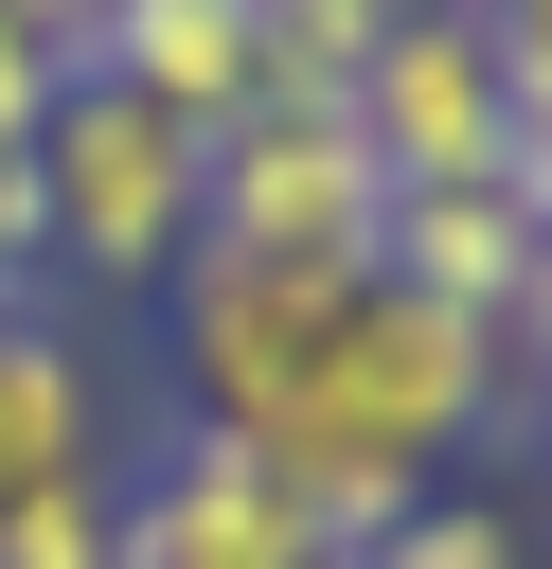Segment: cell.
<instances>
[{"mask_svg":"<svg viewBox=\"0 0 552 569\" xmlns=\"http://www.w3.org/2000/svg\"><path fill=\"white\" fill-rule=\"evenodd\" d=\"M356 142L392 160V196H427V178H499V160H516V71H499L481 0L374 36V71H356Z\"/></svg>","mask_w":552,"mask_h":569,"instance_id":"4","label":"cell"},{"mask_svg":"<svg viewBox=\"0 0 552 569\" xmlns=\"http://www.w3.org/2000/svg\"><path fill=\"white\" fill-rule=\"evenodd\" d=\"M18 18H36V36H53L71 71H89V18H107V0H18Z\"/></svg>","mask_w":552,"mask_h":569,"instance_id":"14","label":"cell"},{"mask_svg":"<svg viewBox=\"0 0 552 569\" xmlns=\"http://www.w3.org/2000/svg\"><path fill=\"white\" fill-rule=\"evenodd\" d=\"M534 480H552V391H534Z\"/></svg>","mask_w":552,"mask_h":569,"instance_id":"16","label":"cell"},{"mask_svg":"<svg viewBox=\"0 0 552 569\" xmlns=\"http://www.w3.org/2000/svg\"><path fill=\"white\" fill-rule=\"evenodd\" d=\"M374 18H463V0H374Z\"/></svg>","mask_w":552,"mask_h":569,"instance_id":"15","label":"cell"},{"mask_svg":"<svg viewBox=\"0 0 552 569\" xmlns=\"http://www.w3.org/2000/svg\"><path fill=\"white\" fill-rule=\"evenodd\" d=\"M0 569H125V551H107V480H36V498H0Z\"/></svg>","mask_w":552,"mask_h":569,"instance_id":"10","label":"cell"},{"mask_svg":"<svg viewBox=\"0 0 552 569\" xmlns=\"http://www.w3.org/2000/svg\"><path fill=\"white\" fill-rule=\"evenodd\" d=\"M89 71L107 89H142L160 124H231V107H267V53H249V0H107L89 18Z\"/></svg>","mask_w":552,"mask_h":569,"instance_id":"6","label":"cell"},{"mask_svg":"<svg viewBox=\"0 0 552 569\" xmlns=\"http://www.w3.org/2000/svg\"><path fill=\"white\" fill-rule=\"evenodd\" d=\"M356 569H534V533H516L481 480H427V498H410V516H392Z\"/></svg>","mask_w":552,"mask_h":569,"instance_id":"9","label":"cell"},{"mask_svg":"<svg viewBox=\"0 0 552 569\" xmlns=\"http://www.w3.org/2000/svg\"><path fill=\"white\" fill-rule=\"evenodd\" d=\"M321 569H356V551H321Z\"/></svg>","mask_w":552,"mask_h":569,"instance_id":"17","label":"cell"},{"mask_svg":"<svg viewBox=\"0 0 552 569\" xmlns=\"http://www.w3.org/2000/svg\"><path fill=\"white\" fill-rule=\"evenodd\" d=\"M36 213H53V284L160 302V284L196 267V124H160L142 89L71 71L53 124H36Z\"/></svg>","mask_w":552,"mask_h":569,"instance_id":"1","label":"cell"},{"mask_svg":"<svg viewBox=\"0 0 552 569\" xmlns=\"http://www.w3.org/2000/svg\"><path fill=\"white\" fill-rule=\"evenodd\" d=\"M36 480H107V373L53 302H0V498Z\"/></svg>","mask_w":552,"mask_h":569,"instance_id":"7","label":"cell"},{"mask_svg":"<svg viewBox=\"0 0 552 569\" xmlns=\"http://www.w3.org/2000/svg\"><path fill=\"white\" fill-rule=\"evenodd\" d=\"M374 231H392V160L356 142V107L267 89V107H231V124L196 142V249H267V267H374Z\"/></svg>","mask_w":552,"mask_h":569,"instance_id":"2","label":"cell"},{"mask_svg":"<svg viewBox=\"0 0 552 569\" xmlns=\"http://www.w3.org/2000/svg\"><path fill=\"white\" fill-rule=\"evenodd\" d=\"M53 89H71V53L0 0V160H36V124H53Z\"/></svg>","mask_w":552,"mask_h":569,"instance_id":"11","label":"cell"},{"mask_svg":"<svg viewBox=\"0 0 552 569\" xmlns=\"http://www.w3.org/2000/svg\"><path fill=\"white\" fill-rule=\"evenodd\" d=\"M374 0H249V53H267V89H303V107H356V71H374Z\"/></svg>","mask_w":552,"mask_h":569,"instance_id":"8","label":"cell"},{"mask_svg":"<svg viewBox=\"0 0 552 569\" xmlns=\"http://www.w3.org/2000/svg\"><path fill=\"white\" fill-rule=\"evenodd\" d=\"M107 551L125 569H321L338 533L214 427H160L142 462H107Z\"/></svg>","mask_w":552,"mask_h":569,"instance_id":"3","label":"cell"},{"mask_svg":"<svg viewBox=\"0 0 552 569\" xmlns=\"http://www.w3.org/2000/svg\"><path fill=\"white\" fill-rule=\"evenodd\" d=\"M481 36H499V71H516V107H552V0H481Z\"/></svg>","mask_w":552,"mask_h":569,"instance_id":"12","label":"cell"},{"mask_svg":"<svg viewBox=\"0 0 552 569\" xmlns=\"http://www.w3.org/2000/svg\"><path fill=\"white\" fill-rule=\"evenodd\" d=\"M499 356H516V373L552 391V249H534V284H516V320H499Z\"/></svg>","mask_w":552,"mask_h":569,"instance_id":"13","label":"cell"},{"mask_svg":"<svg viewBox=\"0 0 552 569\" xmlns=\"http://www.w3.org/2000/svg\"><path fill=\"white\" fill-rule=\"evenodd\" d=\"M534 249H552V213L516 196V178H427V196H392V231H374V284H410V302H445V320H516V284H534Z\"/></svg>","mask_w":552,"mask_h":569,"instance_id":"5","label":"cell"}]
</instances>
